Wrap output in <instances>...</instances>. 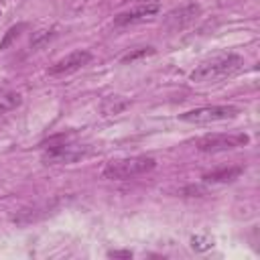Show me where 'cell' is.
Wrapping results in <instances>:
<instances>
[{
    "mask_svg": "<svg viewBox=\"0 0 260 260\" xmlns=\"http://www.w3.org/2000/svg\"><path fill=\"white\" fill-rule=\"evenodd\" d=\"M242 67H244V57H240L238 53H221V55H215V57L203 61L201 65H197L191 71V81H195V83L219 81V79L236 75Z\"/></svg>",
    "mask_w": 260,
    "mask_h": 260,
    "instance_id": "1",
    "label": "cell"
},
{
    "mask_svg": "<svg viewBox=\"0 0 260 260\" xmlns=\"http://www.w3.org/2000/svg\"><path fill=\"white\" fill-rule=\"evenodd\" d=\"M154 167H156V160L152 156H126V158L108 160L102 175L112 181H124V179L150 173Z\"/></svg>",
    "mask_w": 260,
    "mask_h": 260,
    "instance_id": "2",
    "label": "cell"
},
{
    "mask_svg": "<svg viewBox=\"0 0 260 260\" xmlns=\"http://www.w3.org/2000/svg\"><path fill=\"white\" fill-rule=\"evenodd\" d=\"M240 114V108L238 106H203V108H195V110H189L185 114H179V120L181 122H187V124H215V122H228V120H234L236 116Z\"/></svg>",
    "mask_w": 260,
    "mask_h": 260,
    "instance_id": "3",
    "label": "cell"
},
{
    "mask_svg": "<svg viewBox=\"0 0 260 260\" xmlns=\"http://www.w3.org/2000/svg\"><path fill=\"white\" fill-rule=\"evenodd\" d=\"M250 138L246 134H205L195 140L199 152H225L240 146H246Z\"/></svg>",
    "mask_w": 260,
    "mask_h": 260,
    "instance_id": "4",
    "label": "cell"
},
{
    "mask_svg": "<svg viewBox=\"0 0 260 260\" xmlns=\"http://www.w3.org/2000/svg\"><path fill=\"white\" fill-rule=\"evenodd\" d=\"M201 14V6L197 2H189L181 8H175L171 10L167 16H165V28L167 30H181L185 26H189L191 22L197 20V16Z\"/></svg>",
    "mask_w": 260,
    "mask_h": 260,
    "instance_id": "5",
    "label": "cell"
},
{
    "mask_svg": "<svg viewBox=\"0 0 260 260\" xmlns=\"http://www.w3.org/2000/svg\"><path fill=\"white\" fill-rule=\"evenodd\" d=\"M87 154L85 146L77 144H57L51 146L49 150L43 152V162L45 165H57V162H75Z\"/></svg>",
    "mask_w": 260,
    "mask_h": 260,
    "instance_id": "6",
    "label": "cell"
},
{
    "mask_svg": "<svg viewBox=\"0 0 260 260\" xmlns=\"http://www.w3.org/2000/svg\"><path fill=\"white\" fill-rule=\"evenodd\" d=\"M91 61V53L89 51H73L69 55H65L63 59L55 61L51 67H49V75H65V73H73L81 67H85L87 63Z\"/></svg>",
    "mask_w": 260,
    "mask_h": 260,
    "instance_id": "7",
    "label": "cell"
},
{
    "mask_svg": "<svg viewBox=\"0 0 260 260\" xmlns=\"http://www.w3.org/2000/svg\"><path fill=\"white\" fill-rule=\"evenodd\" d=\"M158 10H160L158 2L142 4V6H138V8H132V10H128V12H122V14H118V16L114 18V24L122 26V24H132V22H140V20H146V18L154 16V14L158 12Z\"/></svg>",
    "mask_w": 260,
    "mask_h": 260,
    "instance_id": "8",
    "label": "cell"
},
{
    "mask_svg": "<svg viewBox=\"0 0 260 260\" xmlns=\"http://www.w3.org/2000/svg\"><path fill=\"white\" fill-rule=\"evenodd\" d=\"M242 173H244L242 167H223V169H215V171L205 173L201 179L205 183H230V181L238 179Z\"/></svg>",
    "mask_w": 260,
    "mask_h": 260,
    "instance_id": "9",
    "label": "cell"
},
{
    "mask_svg": "<svg viewBox=\"0 0 260 260\" xmlns=\"http://www.w3.org/2000/svg\"><path fill=\"white\" fill-rule=\"evenodd\" d=\"M22 102L20 93L18 91H12V89H0V114H6L14 108H18Z\"/></svg>",
    "mask_w": 260,
    "mask_h": 260,
    "instance_id": "10",
    "label": "cell"
},
{
    "mask_svg": "<svg viewBox=\"0 0 260 260\" xmlns=\"http://www.w3.org/2000/svg\"><path fill=\"white\" fill-rule=\"evenodd\" d=\"M154 53H156L154 47H136V49L128 51V53L120 59V63H122V65H132V63H136V61H140V59H144V57H150V55H154Z\"/></svg>",
    "mask_w": 260,
    "mask_h": 260,
    "instance_id": "11",
    "label": "cell"
},
{
    "mask_svg": "<svg viewBox=\"0 0 260 260\" xmlns=\"http://www.w3.org/2000/svg\"><path fill=\"white\" fill-rule=\"evenodd\" d=\"M26 28V22H20V24H14V26H10L8 30H6V35H4V39L0 41V49H6L14 39H18L20 37V32Z\"/></svg>",
    "mask_w": 260,
    "mask_h": 260,
    "instance_id": "12",
    "label": "cell"
},
{
    "mask_svg": "<svg viewBox=\"0 0 260 260\" xmlns=\"http://www.w3.org/2000/svg\"><path fill=\"white\" fill-rule=\"evenodd\" d=\"M213 246V240H209L207 236H193L191 238V248L197 250V252H205Z\"/></svg>",
    "mask_w": 260,
    "mask_h": 260,
    "instance_id": "13",
    "label": "cell"
},
{
    "mask_svg": "<svg viewBox=\"0 0 260 260\" xmlns=\"http://www.w3.org/2000/svg\"><path fill=\"white\" fill-rule=\"evenodd\" d=\"M53 35H55L53 30H39V32H37V35L32 37V41H30V45H32V47H41V45H43V43H45L47 39H51Z\"/></svg>",
    "mask_w": 260,
    "mask_h": 260,
    "instance_id": "14",
    "label": "cell"
},
{
    "mask_svg": "<svg viewBox=\"0 0 260 260\" xmlns=\"http://www.w3.org/2000/svg\"><path fill=\"white\" fill-rule=\"evenodd\" d=\"M108 256L110 258H132V252L130 250H110Z\"/></svg>",
    "mask_w": 260,
    "mask_h": 260,
    "instance_id": "15",
    "label": "cell"
},
{
    "mask_svg": "<svg viewBox=\"0 0 260 260\" xmlns=\"http://www.w3.org/2000/svg\"><path fill=\"white\" fill-rule=\"evenodd\" d=\"M136 2H140V4H150V2H158V0H136Z\"/></svg>",
    "mask_w": 260,
    "mask_h": 260,
    "instance_id": "16",
    "label": "cell"
}]
</instances>
